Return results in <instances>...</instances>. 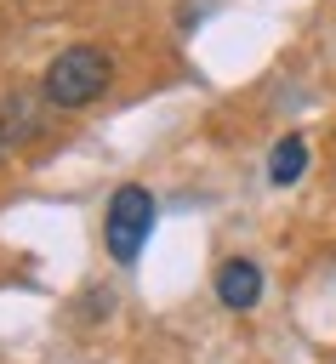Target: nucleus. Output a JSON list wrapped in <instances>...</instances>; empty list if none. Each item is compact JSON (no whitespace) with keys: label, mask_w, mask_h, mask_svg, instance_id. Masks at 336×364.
Here are the masks:
<instances>
[{"label":"nucleus","mask_w":336,"mask_h":364,"mask_svg":"<svg viewBox=\"0 0 336 364\" xmlns=\"http://www.w3.org/2000/svg\"><path fill=\"white\" fill-rule=\"evenodd\" d=\"M108 80H114L108 51H97V46H68V51H57V57L46 63L40 97H46L51 108H85V102H97V97L108 91Z\"/></svg>","instance_id":"1"},{"label":"nucleus","mask_w":336,"mask_h":364,"mask_svg":"<svg viewBox=\"0 0 336 364\" xmlns=\"http://www.w3.org/2000/svg\"><path fill=\"white\" fill-rule=\"evenodd\" d=\"M148 233H154V193H148V188H137V182L114 188V199H108V216H103V239H108V256L131 267V262L142 256Z\"/></svg>","instance_id":"2"},{"label":"nucleus","mask_w":336,"mask_h":364,"mask_svg":"<svg viewBox=\"0 0 336 364\" xmlns=\"http://www.w3.org/2000/svg\"><path fill=\"white\" fill-rule=\"evenodd\" d=\"M216 296H222V307L251 313V307L262 301V267H256V262H245V256L222 262V267H216Z\"/></svg>","instance_id":"3"},{"label":"nucleus","mask_w":336,"mask_h":364,"mask_svg":"<svg viewBox=\"0 0 336 364\" xmlns=\"http://www.w3.org/2000/svg\"><path fill=\"white\" fill-rule=\"evenodd\" d=\"M34 131H40V108H34V97H28V91H11L6 108H0V142L17 148V142H28Z\"/></svg>","instance_id":"4"},{"label":"nucleus","mask_w":336,"mask_h":364,"mask_svg":"<svg viewBox=\"0 0 336 364\" xmlns=\"http://www.w3.org/2000/svg\"><path fill=\"white\" fill-rule=\"evenodd\" d=\"M302 171H308V142H302V136L273 142V154H268V182H273V188H290Z\"/></svg>","instance_id":"5"},{"label":"nucleus","mask_w":336,"mask_h":364,"mask_svg":"<svg viewBox=\"0 0 336 364\" xmlns=\"http://www.w3.org/2000/svg\"><path fill=\"white\" fill-rule=\"evenodd\" d=\"M6 154H11V148H6V142H0V159H6Z\"/></svg>","instance_id":"6"}]
</instances>
